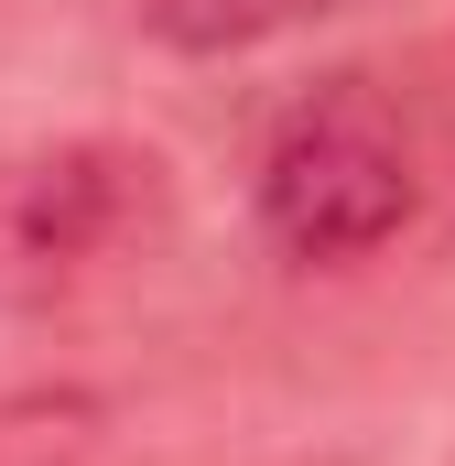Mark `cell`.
Wrapping results in <instances>:
<instances>
[{"instance_id":"2","label":"cell","mask_w":455,"mask_h":466,"mask_svg":"<svg viewBox=\"0 0 455 466\" xmlns=\"http://www.w3.org/2000/svg\"><path fill=\"white\" fill-rule=\"evenodd\" d=\"M163 228V163L141 141L76 130L0 163V315H55Z\"/></svg>"},{"instance_id":"4","label":"cell","mask_w":455,"mask_h":466,"mask_svg":"<svg viewBox=\"0 0 455 466\" xmlns=\"http://www.w3.org/2000/svg\"><path fill=\"white\" fill-rule=\"evenodd\" d=\"M98 456V412L76 390H22L0 401V466H87Z\"/></svg>"},{"instance_id":"1","label":"cell","mask_w":455,"mask_h":466,"mask_svg":"<svg viewBox=\"0 0 455 466\" xmlns=\"http://www.w3.org/2000/svg\"><path fill=\"white\" fill-rule=\"evenodd\" d=\"M249 218L282 260L347 271L423 218V141L379 76H326L260 130L249 163Z\"/></svg>"},{"instance_id":"3","label":"cell","mask_w":455,"mask_h":466,"mask_svg":"<svg viewBox=\"0 0 455 466\" xmlns=\"http://www.w3.org/2000/svg\"><path fill=\"white\" fill-rule=\"evenodd\" d=\"M326 11H347V0H141V22L174 55H249V44H282Z\"/></svg>"}]
</instances>
